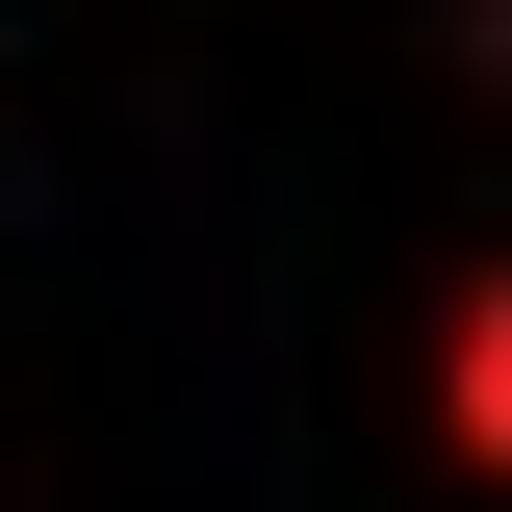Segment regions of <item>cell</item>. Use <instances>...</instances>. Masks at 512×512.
<instances>
[{
    "mask_svg": "<svg viewBox=\"0 0 512 512\" xmlns=\"http://www.w3.org/2000/svg\"><path fill=\"white\" fill-rule=\"evenodd\" d=\"M436 436H461V487H512V256L436 282Z\"/></svg>",
    "mask_w": 512,
    "mask_h": 512,
    "instance_id": "6da1fadb",
    "label": "cell"
}]
</instances>
